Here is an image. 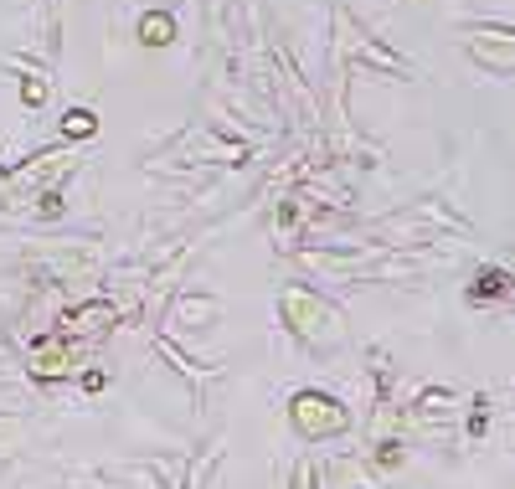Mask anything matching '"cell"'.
I'll use <instances>...</instances> for the list:
<instances>
[{
    "mask_svg": "<svg viewBox=\"0 0 515 489\" xmlns=\"http://www.w3.org/2000/svg\"><path fill=\"white\" fill-rule=\"evenodd\" d=\"M73 129H78V135H88V129H93V114H68V135H73Z\"/></svg>",
    "mask_w": 515,
    "mask_h": 489,
    "instance_id": "cell-2",
    "label": "cell"
},
{
    "mask_svg": "<svg viewBox=\"0 0 515 489\" xmlns=\"http://www.w3.org/2000/svg\"><path fill=\"white\" fill-rule=\"evenodd\" d=\"M139 36L155 47V41H170V16H144L139 21Z\"/></svg>",
    "mask_w": 515,
    "mask_h": 489,
    "instance_id": "cell-1",
    "label": "cell"
}]
</instances>
